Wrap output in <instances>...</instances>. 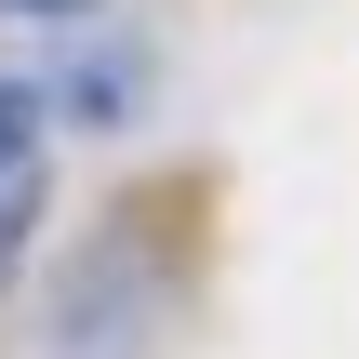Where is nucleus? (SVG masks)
I'll return each instance as SVG.
<instances>
[{"mask_svg":"<svg viewBox=\"0 0 359 359\" xmlns=\"http://www.w3.org/2000/svg\"><path fill=\"white\" fill-rule=\"evenodd\" d=\"M53 107H67L80 133H120V120L147 107V67H133V53H67V67H53Z\"/></svg>","mask_w":359,"mask_h":359,"instance_id":"obj_1","label":"nucleus"},{"mask_svg":"<svg viewBox=\"0 0 359 359\" xmlns=\"http://www.w3.org/2000/svg\"><path fill=\"white\" fill-rule=\"evenodd\" d=\"M27 213H40V93L0 80V253L27 240Z\"/></svg>","mask_w":359,"mask_h":359,"instance_id":"obj_2","label":"nucleus"},{"mask_svg":"<svg viewBox=\"0 0 359 359\" xmlns=\"http://www.w3.org/2000/svg\"><path fill=\"white\" fill-rule=\"evenodd\" d=\"M0 13H80V0H0Z\"/></svg>","mask_w":359,"mask_h":359,"instance_id":"obj_3","label":"nucleus"}]
</instances>
